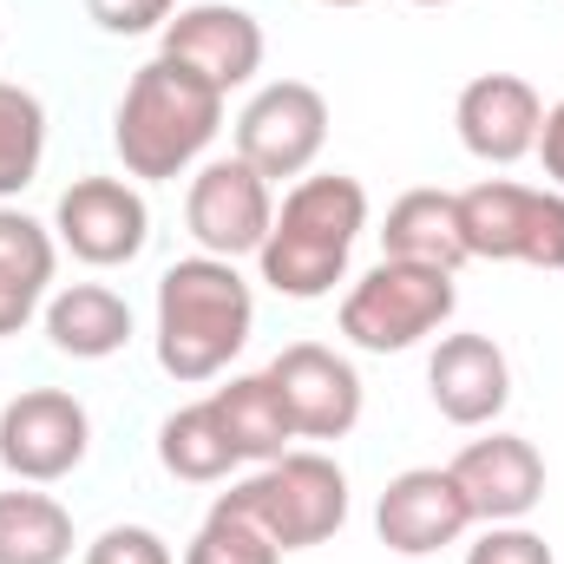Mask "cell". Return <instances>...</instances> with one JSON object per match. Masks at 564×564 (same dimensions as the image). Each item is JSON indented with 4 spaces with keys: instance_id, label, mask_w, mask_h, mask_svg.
Returning a JSON list of instances; mask_svg holds the SVG:
<instances>
[{
    "instance_id": "cell-1",
    "label": "cell",
    "mask_w": 564,
    "mask_h": 564,
    "mask_svg": "<svg viewBox=\"0 0 564 564\" xmlns=\"http://www.w3.org/2000/svg\"><path fill=\"white\" fill-rule=\"evenodd\" d=\"M257 328V295L224 257H177L158 276V368L171 381H217Z\"/></svg>"
},
{
    "instance_id": "cell-2",
    "label": "cell",
    "mask_w": 564,
    "mask_h": 564,
    "mask_svg": "<svg viewBox=\"0 0 564 564\" xmlns=\"http://www.w3.org/2000/svg\"><path fill=\"white\" fill-rule=\"evenodd\" d=\"M361 230H368V191L355 177H341V171L302 177L282 197L276 224H270V237L257 250V270L276 295L315 302V295H328L348 276V257H355Z\"/></svg>"
},
{
    "instance_id": "cell-3",
    "label": "cell",
    "mask_w": 564,
    "mask_h": 564,
    "mask_svg": "<svg viewBox=\"0 0 564 564\" xmlns=\"http://www.w3.org/2000/svg\"><path fill=\"white\" fill-rule=\"evenodd\" d=\"M217 132H224V93L204 86L197 73H184L164 53L132 73V86H126V99L112 112V144H119L126 171L151 177V184L191 171Z\"/></svg>"
},
{
    "instance_id": "cell-4",
    "label": "cell",
    "mask_w": 564,
    "mask_h": 564,
    "mask_svg": "<svg viewBox=\"0 0 564 564\" xmlns=\"http://www.w3.org/2000/svg\"><path fill=\"white\" fill-rule=\"evenodd\" d=\"M224 499L237 512H250L282 552L328 545L348 525V473L328 453H282L263 473H250L243 486H230Z\"/></svg>"
},
{
    "instance_id": "cell-5",
    "label": "cell",
    "mask_w": 564,
    "mask_h": 564,
    "mask_svg": "<svg viewBox=\"0 0 564 564\" xmlns=\"http://www.w3.org/2000/svg\"><path fill=\"white\" fill-rule=\"evenodd\" d=\"M459 308V289L446 270L381 257L368 276L341 295V335L368 355H408L433 328H446V315Z\"/></svg>"
},
{
    "instance_id": "cell-6",
    "label": "cell",
    "mask_w": 564,
    "mask_h": 564,
    "mask_svg": "<svg viewBox=\"0 0 564 564\" xmlns=\"http://www.w3.org/2000/svg\"><path fill=\"white\" fill-rule=\"evenodd\" d=\"M459 230H466V257H479V263L564 270V191L486 177V184L459 191Z\"/></svg>"
},
{
    "instance_id": "cell-7",
    "label": "cell",
    "mask_w": 564,
    "mask_h": 564,
    "mask_svg": "<svg viewBox=\"0 0 564 564\" xmlns=\"http://www.w3.org/2000/svg\"><path fill=\"white\" fill-rule=\"evenodd\" d=\"M184 224L197 237L204 257H257L270 224H276V197H270V177L243 158H210L197 177H191V197H184Z\"/></svg>"
},
{
    "instance_id": "cell-8",
    "label": "cell",
    "mask_w": 564,
    "mask_h": 564,
    "mask_svg": "<svg viewBox=\"0 0 564 564\" xmlns=\"http://www.w3.org/2000/svg\"><path fill=\"white\" fill-rule=\"evenodd\" d=\"M328 144V99L308 79H276L237 112V158L257 164L270 184L302 177Z\"/></svg>"
},
{
    "instance_id": "cell-9",
    "label": "cell",
    "mask_w": 564,
    "mask_h": 564,
    "mask_svg": "<svg viewBox=\"0 0 564 564\" xmlns=\"http://www.w3.org/2000/svg\"><path fill=\"white\" fill-rule=\"evenodd\" d=\"M86 446H93V421H86V408H79L73 394H59V388H26L20 401L0 408V459H7V473L26 479V486L66 479V473L86 459Z\"/></svg>"
},
{
    "instance_id": "cell-10",
    "label": "cell",
    "mask_w": 564,
    "mask_h": 564,
    "mask_svg": "<svg viewBox=\"0 0 564 564\" xmlns=\"http://www.w3.org/2000/svg\"><path fill=\"white\" fill-rule=\"evenodd\" d=\"M53 230H59V243L79 263L119 270V263H132L144 243H151V210H144V197L126 177H73L59 191Z\"/></svg>"
},
{
    "instance_id": "cell-11",
    "label": "cell",
    "mask_w": 564,
    "mask_h": 564,
    "mask_svg": "<svg viewBox=\"0 0 564 564\" xmlns=\"http://www.w3.org/2000/svg\"><path fill=\"white\" fill-rule=\"evenodd\" d=\"M263 375L276 381L282 408H289V421H295L302 440H341V433H355V421H361V375L335 348L289 341Z\"/></svg>"
},
{
    "instance_id": "cell-12",
    "label": "cell",
    "mask_w": 564,
    "mask_h": 564,
    "mask_svg": "<svg viewBox=\"0 0 564 564\" xmlns=\"http://www.w3.org/2000/svg\"><path fill=\"white\" fill-rule=\"evenodd\" d=\"M164 59H177L184 73H197L204 86H217L230 99V86H250L263 66V26L243 7L204 0L164 20Z\"/></svg>"
},
{
    "instance_id": "cell-13",
    "label": "cell",
    "mask_w": 564,
    "mask_h": 564,
    "mask_svg": "<svg viewBox=\"0 0 564 564\" xmlns=\"http://www.w3.org/2000/svg\"><path fill=\"white\" fill-rule=\"evenodd\" d=\"M466 525H479V519H473V506L446 466H414V473L388 479V492L375 506V532L401 558H426L440 545H459Z\"/></svg>"
},
{
    "instance_id": "cell-14",
    "label": "cell",
    "mask_w": 564,
    "mask_h": 564,
    "mask_svg": "<svg viewBox=\"0 0 564 564\" xmlns=\"http://www.w3.org/2000/svg\"><path fill=\"white\" fill-rule=\"evenodd\" d=\"M446 473L459 479L473 519H486V525H519V519L545 499V459H539V446L519 440V433L466 440Z\"/></svg>"
},
{
    "instance_id": "cell-15",
    "label": "cell",
    "mask_w": 564,
    "mask_h": 564,
    "mask_svg": "<svg viewBox=\"0 0 564 564\" xmlns=\"http://www.w3.org/2000/svg\"><path fill=\"white\" fill-rule=\"evenodd\" d=\"M453 126H459V144L479 164H519V158L539 151L545 99L519 73H479V79H466V93L453 106Z\"/></svg>"
},
{
    "instance_id": "cell-16",
    "label": "cell",
    "mask_w": 564,
    "mask_h": 564,
    "mask_svg": "<svg viewBox=\"0 0 564 564\" xmlns=\"http://www.w3.org/2000/svg\"><path fill=\"white\" fill-rule=\"evenodd\" d=\"M426 388L440 421L453 426H492L512 401V368L492 335H446L426 361Z\"/></svg>"
},
{
    "instance_id": "cell-17",
    "label": "cell",
    "mask_w": 564,
    "mask_h": 564,
    "mask_svg": "<svg viewBox=\"0 0 564 564\" xmlns=\"http://www.w3.org/2000/svg\"><path fill=\"white\" fill-rule=\"evenodd\" d=\"M381 257L426 263V270H459L466 263V230H459V191H408L394 197L381 224Z\"/></svg>"
},
{
    "instance_id": "cell-18",
    "label": "cell",
    "mask_w": 564,
    "mask_h": 564,
    "mask_svg": "<svg viewBox=\"0 0 564 564\" xmlns=\"http://www.w3.org/2000/svg\"><path fill=\"white\" fill-rule=\"evenodd\" d=\"M46 341L73 361H106L132 341V302L106 282H73L46 302Z\"/></svg>"
},
{
    "instance_id": "cell-19",
    "label": "cell",
    "mask_w": 564,
    "mask_h": 564,
    "mask_svg": "<svg viewBox=\"0 0 564 564\" xmlns=\"http://www.w3.org/2000/svg\"><path fill=\"white\" fill-rule=\"evenodd\" d=\"M46 282H53V237H46V224H33L26 210L0 204V341L20 335L40 315Z\"/></svg>"
},
{
    "instance_id": "cell-20",
    "label": "cell",
    "mask_w": 564,
    "mask_h": 564,
    "mask_svg": "<svg viewBox=\"0 0 564 564\" xmlns=\"http://www.w3.org/2000/svg\"><path fill=\"white\" fill-rule=\"evenodd\" d=\"M210 408H217V421H224V433H230L237 459L270 466V459L289 453V440H295V421H289V408H282V394H276L270 375H237L230 388L210 394Z\"/></svg>"
},
{
    "instance_id": "cell-21",
    "label": "cell",
    "mask_w": 564,
    "mask_h": 564,
    "mask_svg": "<svg viewBox=\"0 0 564 564\" xmlns=\"http://www.w3.org/2000/svg\"><path fill=\"white\" fill-rule=\"evenodd\" d=\"M158 459H164L171 479L217 486V479L237 466V446H230V433H224V421H217V408L197 401V408H177L171 421L158 426Z\"/></svg>"
},
{
    "instance_id": "cell-22",
    "label": "cell",
    "mask_w": 564,
    "mask_h": 564,
    "mask_svg": "<svg viewBox=\"0 0 564 564\" xmlns=\"http://www.w3.org/2000/svg\"><path fill=\"white\" fill-rule=\"evenodd\" d=\"M73 512L46 492H0V564H66Z\"/></svg>"
},
{
    "instance_id": "cell-23",
    "label": "cell",
    "mask_w": 564,
    "mask_h": 564,
    "mask_svg": "<svg viewBox=\"0 0 564 564\" xmlns=\"http://www.w3.org/2000/svg\"><path fill=\"white\" fill-rule=\"evenodd\" d=\"M40 158H46V106L26 86L0 79V204L33 184Z\"/></svg>"
},
{
    "instance_id": "cell-24",
    "label": "cell",
    "mask_w": 564,
    "mask_h": 564,
    "mask_svg": "<svg viewBox=\"0 0 564 564\" xmlns=\"http://www.w3.org/2000/svg\"><path fill=\"white\" fill-rule=\"evenodd\" d=\"M184 564H282V545L230 499L210 506V519L197 525V539L184 545Z\"/></svg>"
},
{
    "instance_id": "cell-25",
    "label": "cell",
    "mask_w": 564,
    "mask_h": 564,
    "mask_svg": "<svg viewBox=\"0 0 564 564\" xmlns=\"http://www.w3.org/2000/svg\"><path fill=\"white\" fill-rule=\"evenodd\" d=\"M86 564H177V558H171V545L151 525H106L86 545Z\"/></svg>"
},
{
    "instance_id": "cell-26",
    "label": "cell",
    "mask_w": 564,
    "mask_h": 564,
    "mask_svg": "<svg viewBox=\"0 0 564 564\" xmlns=\"http://www.w3.org/2000/svg\"><path fill=\"white\" fill-rule=\"evenodd\" d=\"M466 564H552V545L525 525H486L479 545H466Z\"/></svg>"
},
{
    "instance_id": "cell-27",
    "label": "cell",
    "mask_w": 564,
    "mask_h": 564,
    "mask_svg": "<svg viewBox=\"0 0 564 564\" xmlns=\"http://www.w3.org/2000/svg\"><path fill=\"white\" fill-rule=\"evenodd\" d=\"M86 13H93L106 33L132 40V33H151V26H164V20L177 13V0H86Z\"/></svg>"
},
{
    "instance_id": "cell-28",
    "label": "cell",
    "mask_w": 564,
    "mask_h": 564,
    "mask_svg": "<svg viewBox=\"0 0 564 564\" xmlns=\"http://www.w3.org/2000/svg\"><path fill=\"white\" fill-rule=\"evenodd\" d=\"M539 164H545L552 191H564V99L545 112V126H539Z\"/></svg>"
},
{
    "instance_id": "cell-29",
    "label": "cell",
    "mask_w": 564,
    "mask_h": 564,
    "mask_svg": "<svg viewBox=\"0 0 564 564\" xmlns=\"http://www.w3.org/2000/svg\"><path fill=\"white\" fill-rule=\"evenodd\" d=\"M322 7H368V0H322Z\"/></svg>"
},
{
    "instance_id": "cell-30",
    "label": "cell",
    "mask_w": 564,
    "mask_h": 564,
    "mask_svg": "<svg viewBox=\"0 0 564 564\" xmlns=\"http://www.w3.org/2000/svg\"><path fill=\"white\" fill-rule=\"evenodd\" d=\"M414 7H453V0H414Z\"/></svg>"
}]
</instances>
